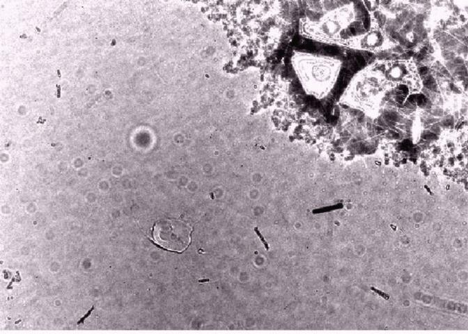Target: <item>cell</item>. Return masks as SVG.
I'll use <instances>...</instances> for the list:
<instances>
[{
    "label": "cell",
    "mask_w": 468,
    "mask_h": 334,
    "mask_svg": "<svg viewBox=\"0 0 468 334\" xmlns=\"http://www.w3.org/2000/svg\"><path fill=\"white\" fill-rule=\"evenodd\" d=\"M292 70L305 88L311 90L318 86L330 87L336 79L339 62L326 57H315L293 49L291 56Z\"/></svg>",
    "instance_id": "1"
},
{
    "label": "cell",
    "mask_w": 468,
    "mask_h": 334,
    "mask_svg": "<svg viewBox=\"0 0 468 334\" xmlns=\"http://www.w3.org/2000/svg\"><path fill=\"white\" fill-rule=\"evenodd\" d=\"M190 234L183 223L173 221L157 223L153 230L155 243L171 251L185 250L189 246Z\"/></svg>",
    "instance_id": "2"
}]
</instances>
